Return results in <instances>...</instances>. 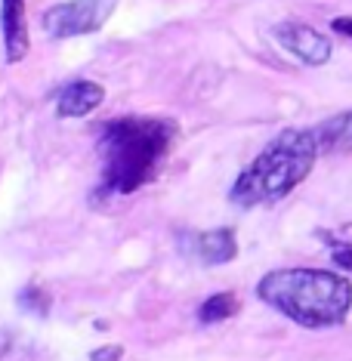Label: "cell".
I'll use <instances>...</instances> for the list:
<instances>
[{"mask_svg":"<svg viewBox=\"0 0 352 361\" xmlns=\"http://www.w3.org/2000/svg\"><path fill=\"white\" fill-rule=\"evenodd\" d=\"M318 154H349L352 152V111H340L322 121L315 130Z\"/></svg>","mask_w":352,"mask_h":361,"instance_id":"9","label":"cell"},{"mask_svg":"<svg viewBox=\"0 0 352 361\" xmlns=\"http://www.w3.org/2000/svg\"><path fill=\"white\" fill-rule=\"evenodd\" d=\"M50 293L44 290V287H37V284H28V287H22V293H19V306L25 309V312H35V315H47L50 312Z\"/></svg>","mask_w":352,"mask_h":361,"instance_id":"11","label":"cell"},{"mask_svg":"<svg viewBox=\"0 0 352 361\" xmlns=\"http://www.w3.org/2000/svg\"><path fill=\"white\" fill-rule=\"evenodd\" d=\"M118 4L121 0H68V4H56L44 13L40 25H44L47 37L53 40L93 35L111 19Z\"/></svg>","mask_w":352,"mask_h":361,"instance_id":"4","label":"cell"},{"mask_svg":"<svg viewBox=\"0 0 352 361\" xmlns=\"http://www.w3.org/2000/svg\"><path fill=\"white\" fill-rule=\"evenodd\" d=\"M331 28L337 31V35H346V37H352V16H343V19H334V22H331Z\"/></svg>","mask_w":352,"mask_h":361,"instance_id":"14","label":"cell"},{"mask_svg":"<svg viewBox=\"0 0 352 361\" xmlns=\"http://www.w3.org/2000/svg\"><path fill=\"white\" fill-rule=\"evenodd\" d=\"M183 244L189 247V253H195L201 262L207 266H223V262H232L238 257V241H235L232 228H214V232H195L186 235Z\"/></svg>","mask_w":352,"mask_h":361,"instance_id":"7","label":"cell"},{"mask_svg":"<svg viewBox=\"0 0 352 361\" xmlns=\"http://www.w3.org/2000/svg\"><path fill=\"white\" fill-rule=\"evenodd\" d=\"M275 40L291 56H297L303 65H312V68H318V65H324L331 59V40H327L322 31L300 25V22H278Z\"/></svg>","mask_w":352,"mask_h":361,"instance_id":"5","label":"cell"},{"mask_svg":"<svg viewBox=\"0 0 352 361\" xmlns=\"http://www.w3.org/2000/svg\"><path fill=\"white\" fill-rule=\"evenodd\" d=\"M105 90L96 80H71L53 93L56 114L59 118H87L102 105Z\"/></svg>","mask_w":352,"mask_h":361,"instance_id":"6","label":"cell"},{"mask_svg":"<svg viewBox=\"0 0 352 361\" xmlns=\"http://www.w3.org/2000/svg\"><path fill=\"white\" fill-rule=\"evenodd\" d=\"M257 297L293 324L322 331L346 322L352 309V284L327 269H275L260 278Z\"/></svg>","mask_w":352,"mask_h":361,"instance_id":"2","label":"cell"},{"mask_svg":"<svg viewBox=\"0 0 352 361\" xmlns=\"http://www.w3.org/2000/svg\"><path fill=\"white\" fill-rule=\"evenodd\" d=\"M124 358V349L121 346H99L90 352V361H121Z\"/></svg>","mask_w":352,"mask_h":361,"instance_id":"13","label":"cell"},{"mask_svg":"<svg viewBox=\"0 0 352 361\" xmlns=\"http://www.w3.org/2000/svg\"><path fill=\"white\" fill-rule=\"evenodd\" d=\"M176 142V124L167 118H145V114H124L105 121L99 127L102 176L96 185V201L111 195H133L149 185L164 161L170 158Z\"/></svg>","mask_w":352,"mask_h":361,"instance_id":"1","label":"cell"},{"mask_svg":"<svg viewBox=\"0 0 352 361\" xmlns=\"http://www.w3.org/2000/svg\"><path fill=\"white\" fill-rule=\"evenodd\" d=\"M315 158H318V142L312 130H281L250 161V167L235 179L229 201L244 210L278 204L312 173Z\"/></svg>","mask_w":352,"mask_h":361,"instance_id":"3","label":"cell"},{"mask_svg":"<svg viewBox=\"0 0 352 361\" xmlns=\"http://www.w3.org/2000/svg\"><path fill=\"white\" fill-rule=\"evenodd\" d=\"M0 25H4V47L6 62L16 65L28 56V19L25 0H4L0 4Z\"/></svg>","mask_w":352,"mask_h":361,"instance_id":"8","label":"cell"},{"mask_svg":"<svg viewBox=\"0 0 352 361\" xmlns=\"http://www.w3.org/2000/svg\"><path fill=\"white\" fill-rule=\"evenodd\" d=\"M324 241L331 244V250H334V262H337L340 269H349L352 272V241H337V238H331V235H324Z\"/></svg>","mask_w":352,"mask_h":361,"instance_id":"12","label":"cell"},{"mask_svg":"<svg viewBox=\"0 0 352 361\" xmlns=\"http://www.w3.org/2000/svg\"><path fill=\"white\" fill-rule=\"evenodd\" d=\"M238 309H241V302H238V297H235L232 290L214 293V297H207V300L201 302V309H198V322H201V324L226 322V318H232Z\"/></svg>","mask_w":352,"mask_h":361,"instance_id":"10","label":"cell"}]
</instances>
